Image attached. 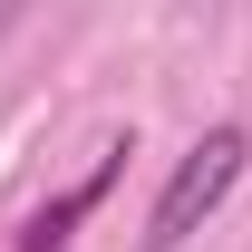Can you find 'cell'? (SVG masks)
Wrapping results in <instances>:
<instances>
[{"label": "cell", "instance_id": "obj_1", "mask_svg": "<svg viewBox=\"0 0 252 252\" xmlns=\"http://www.w3.org/2000/svg\"><path fill=\"white\" fill-rule=\"evenodd\" d=\"M252 165V126H204L185 156H175V175L156 185V214H146V252H185L204 223L223 214V194L243 185Z\"/></svg>", "mask_w": 252, "mask_h": 252}, {"label": "cell", "instance_id": "obj_2", "mask_svg": "<svg viewBox=\"0 0 252 252\" xmlns=\"http://www.w3.org/2000/svg\"><path fill=\"white\" fill-rule=\"evenodd\" d=\"M126 156H136V146H126V136H107V146H97V165H88V175H78L68 194H49V204H39L30 223H20V243H10V252H68L78 214H97V204H107V185L126 175Z\"/></svg>", "mask_w": 252, "mask_h": 252}]
</instances>
